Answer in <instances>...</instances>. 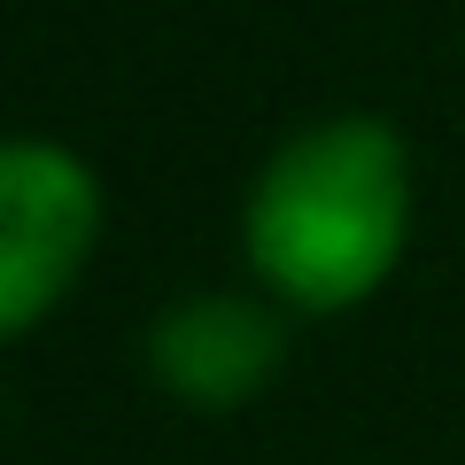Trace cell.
Wrapping results in <instances>:
<instances>
[{
	"mask_svg": "<svg viewBox=\"0 0 465 465\" xmlns=\"http://www.w3.org/2000/svg\"><path fill=\"white\" fill-rule=\"evenodd\" d=\"M101 249V179L63 140L0 148V333H32Z\"/></svg>",
	"mask_w": 465,
	"mask_h": 465,
	"instance_id": "cell-2",
	"label": "cell"
},
{
	"mask_svg": "<svg viewBox=\"0 0 465 465\" xmlns=\"http://www.w3.org/2000/svg\"><path fill=\"white\" fill-rule=\"evenodd\" d=\"M287 365V311L272 295H179L148 318V381L179 411H249Z\"/></svg>",
	"mask_w": 465,
	"mask_h": 465,
	"instance_id": "cell-3",
	"label": "cell"
},
{
	"mask_svg": "<svg viewBox=\"0 0 465 465\" xmlns=\"http://www.w3.org/2000/svg\"><path fill=\"white\" fill-rule=\"evenodd\" d=\"M249 272L287 318L357 311L411 249V148L388 116L341 109L256 163L241 202Z\"/></svg>",
	"mask_w": 465,
	"mask_h": 465,
	"instance_id": "cell-1",
	"label": "cell"
}]
</instances>
